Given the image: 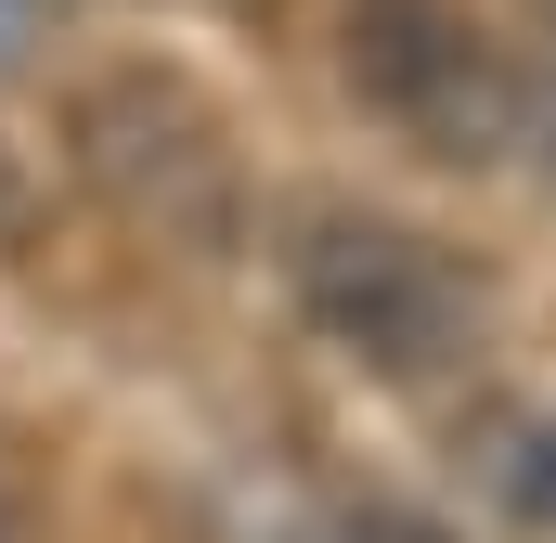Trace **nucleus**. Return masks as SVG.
I'll return each mask as SVG.
<instances>
[{
    "label": "nucleus",
    "instance_id": "nucleus-1",
    "mask_svg": "<svg viewBox=\"0 0 556 543\" xmlns=\"http://www.w3.org/2000/svg\"><path fill=\"white\" fill-rule=\"evenodd\" d=\"M285 285H298V311H311L350 363H376V376H440V363H466V337H479V272L453 260L440 233L376 220V207H298Z\"/></svg>",
    "mask_w": 556,
    "mask_h": 543
},
{
    "label": "nucleus",
    "instance_id": "nucleus-2",
    "mask_svg": "<svg viewBox=\"0 0 556 543\" xmlns=\"http://www.w3.org/2000/svg\"><path fill=\"white\" fill-rule=\"evenodd\" d=\"M350 91L440 168H505L518 142H544V78H518L440 0H363L350 13Z\"/></svg>",
    "mask_w": 556,
    "mask_h": 543
},
{
    "label": "nucleus",
    "instance_id": "nucleus-3",
    "mask_svg": "<svg viewBox=\"0 0 556 543\" xmlns=\"http://www.w3.org/2000/svg\"><path fill=\"white\" fill-rule=\"evenodd\" d=\"M78 155H91V181L155 220V233H207L220 207H233V155L220 130L168 91V78H104L91 104H78Z\"/></svg>",
    "mask_w": 556,
    "mask_h": 543
},
{
    "label": "nucleus",
    "instance_id": "nucleus-4",
    "mask_svg": "<svg viewBox=\"0 0 556 543\" xmlns=\"http://www.w3.org/2000/svg\"><path fill=\"white\" fill-rule=\"evenodd\" d=\"M260 543H453V531L415 518V505H298V518H273Z\"/></svg>",
    "mask_w": 556,
    "mask_h": 543
},
{
    "label": "nucleus",
    "instance_id": "nucleus-5",
    "mask_svg": "<svg viewBox=\"0 0 556 543\" xmlns=\"http://www.w3.org/2000/svg\"><path fill=\"white\" fill-rule=\"evenodd\" d=\"M492 479H505V505H518V518H556V427H518Z\"/></svg>",
    "mask_w": 556,
    "mask_h": 543
},
{
    "label": "nucleus",
    "instance_id": "nucleus-6",
    "mask_svg": "<svg viewBox=\"0 0 556 543\" xmlns=\"http://www.w3.org/2000/svg\"><path fill=\"white\" fill-rule=\"evenodd\" d=\"M13 26H26V13H13V0H0V65H13Z\"/></svg>",
    "mask_w": 556,
    "mask_h": 543
},
{
    "label": "nucleus",
    "instance_id": "nucleus-7",
    "mask_svg": "<svg viewBox=\"0 0 556 543\" xmlns=\"http://www.w3.org/2000/svg\"><path fill=\"white\" fill-rule=\"evenodd\" d=\"M0 233H13V168H0Z\"/></svg>",
    "mask_w": 556,
    "mask_h": 543
}]
</instances>
